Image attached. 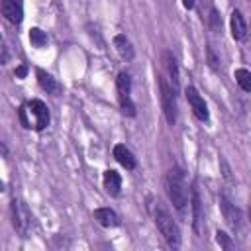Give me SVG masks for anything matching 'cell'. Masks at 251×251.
Segmentation results:
<instances>
[{
	"mask_svg": "<svg viewBox=\"0 0 251 251\" xmlns=\"http://www.w3.org/2000/svg\"><path fill=\"white\" fill-rule=\"evenodd\" d=\"M18 118L25 129H33V131H43L51 122L49 108L45 106V102H41L37 98L24 102L18 110Z\"/></svg>",
	"mask_w": 251,
	"mask_h": 251,
	"instance_id": "1",
	"label": "cell"
},
{
	"mask_svg": "<svg viewBox=\"0 0 251 251\" xmlns=\"http://www.w3.org/2000/svg\"><path fill=\"white\" fill-rule=\"evenodd\" d=\"M167 192H169V198H171L173 206L184 216L186 206H188V190H186L184 173L178 167H173L167 173Z\"/></svg>",
	"mask_w": 251,
	"mask_h": 251,
	"instance_id": "2",
	"label": "cell"
},
{
	"mask_svg": "<svg viewBox=\"0 0 251 251\" xmlns=\"http://www.w3.org/2000/svg\"><path fill=\"white\" fill-rule=\"evenodd\" d=\"M153 216H155V226H157V229L161 231V235H163V239L167 241V245H169L171 249H178V247H180V231H178L176 222H175L173 216L169 214V210H167L163 204L157 202Z\"/></svg>",
	"mask_w": 251,
	"mask_h": 251,
	"instance_id": "3",
	"label": "cell"
},
{
	"mask_svg": "<svg viewBox=\"0 0 251 251\" xmlns=\"http://www.w3.org/2000/svg\"><path fill=\"white\" fill-rule=\"evenodd\" d=\"M159 90H161V106H163V114L169 122V126L176 124V116H178V106H176V92L173 90V86L169 84V80L159 75Z\"/></svg>",
	"mask_w": 251,
	"mask_h": 251,
	"instance_id": "4",
	"label": "cell"
},
{
	"mask_svg": "<svg viewBox=\"0 0 251 251\" xmlns=\"http://www.w3.org/2000/svg\"><path fill=\"white\" fill-rule=\"evenodd\" d=\"M116 90H118V102H120V110L124 116L127 118H133L135 116V104L129 96L131 92V78H129V73L122 71L116 78Z\"/></svg>",
	"mask_w": 251,
	"mask_h": 251,
	"instance_id": "5",
	"label": "cell"
},
{
	"mask_svg": "<svg viewBox=\"0 0 251 251\" xmlns=\"http://www.w3.org/2000/svg\"><path fill=\"white\" fill-rule=\"evenodd\" d=\"M10 214H12V226L20 235H27L29 226H31V212L22 200H12L10 202Z\"/></svg>",
	"mask_w": 251,
	"mask_h": 251,
	"instance_id": "6",
	"label": "cell"
},
{
	"mask_svg": "<svg viewBox=\"0 0 251 251\" xmlns=\"http://www.w3.org/2000/svg\"><path fill=\"white\" fill-rule=\"evenodd\" d=\"M190 206H192V229L198 237H202L206 226H204V214H202V200H200V190L198 182H192L190 188Z\"/></svg>",
	"mask_w": 251,
	"mask_h": 251,
	"instance_id": "7",
	"label": "cell"
},
{
	"mask_svg": "<svg viewBox=\"0 0 251 251\" xmlns=\"http://www.w3.org/2000/svg\"><path fill=\"white\" fill-rule=\"evenodd\" d=\"M184 96L188 100V106L192 110V114L200 120V122H208L210 120V112H208V106L204 102V98L200 96V92L194 88V86H186L184 88Z\"/></svg>",
	"mask_w": 251,
	"mask_h": 251,
	"instance_id": "8",
	"label": "cell"
},
{
	"mask_svg": "<svg viewBox=\"0 0 251 251\" xmlns=\"http://www.w3.org/2000/svg\"><path fill=\"white\" fill-rule=\"evenodd\" d=\"M220 208H222V214H224L227 226H229L233 231H239V229H241V212H239L224 194H220Z\"/></svg>",
	"mask_w": 251,
	"mask_h": 251,
	"instance_id": "9",
	"label": "cell"
},
{
	"mask_svg": "<svg viewBox=\"0 0 251 251\" xmlns=\"http://www.w3.org/2000/svg\"><path fill=\"white\" fill-rule=\"evenodd\" d=\"M0 12L10 24H22L24 8L20 0H0Z\"/></svg>",
	"mask_w": 251,
	"mask_h": 251,
	"instance_id": "10",
	"label": "cell"
},
{
	"mask_svg": "<svg viewBox=\"0 0 251 251\" xmlns=\"http://www.w3.org/2000/svg\"><path fill=\"white\" fill-rule=\"evenodd\" d=\"M163 63H165V69H167V75H169V84L173 86V90L178 94L180 90V75H178V65H176V59L173 57L171 51H165L163 53Z\"/></svg>",
	"mask_w": 251,
	"mask_h": 251,
	"instance_id": "11",
	"label": "cell"
},
{
	"mask_svg": "<svg viewBox=\"0 0 251 251\" xmlns=\"http://www.w3.org/2000/svg\"><path fill=\"white\" fill-rule=\"evenodd\" d=\"M229 29H231V37L235 41H245L247 37V24H245V18L239 10H233L231 16H229Z\"/></svg>",
	"mask_w": 251,
	"mask_h": 251,
	"instance_id": "12",
	"label": "cell"
},
{
	"mask_svg": "<svg viewBox=\"0 0 251 251\" xmlns=\"http://www.w3.org/2000/svg\"><path fill=\"white\" fill-rule=\"evenodd\" d=\"M114 159L126 169V171H133L135 169V165H137V161H135V157H133V153L124 145V143H118V145H114Z\"/></svg>",
	"mask_w": 251,
	"mask_h": 251,
	"instance_id": "13",
	"label": "cell"
},
{
	"mask_svg": "<svg viewBox=\"0 0 251 251\" xmlns=\"http://www.w3.org/2000/svg\"><path fill=\"white\" fill-rule=\"evenodd\" d=\"M35 76H37V82H39V86L47 92V94H53V96H57V94H61V84L47 73V71H43V69H37L35 71Z\"/></svg>",
	"mask_w": 251,
	"mask_h": 251,
	"instance_id": "14",
	"label": "cell"
},
{
	"mask_svg": "<svg viewBox=\"0 0 251 251\" xmlns=\"http://www.w3.org/2000/svg\"><path fill=\"white\" fill-rule=\"evenodd\" d=\"M104 188L110 196H120V190H122V176L118 171L114 169H108L104 171Z\"/></svg>",
	"mask_w": 251,
	"mask_h": 251,
	"instance_id": "15",
	"label": "cell"
},
{
	"mask_svg": "<svg viewBox=\"0 0 251 251\" xmlns=\"http://www.w3.org/2000/svg\"><path fill=\"white\" fill-rule=\"evenodd\" d=\"M94 220L102 226V227H116L120 226V218L114 210L110 208H96L94 210Z\"/></svg>",
	"mask_w": 251,
	"mask_h": 251,
	"instance_id": "16",
	"label": "cell"
},
{
	"mask_svg": "<svg viewBox=\"0 0 251 251\" xmlns=\"http://www.w3.org/2000/svg\"><path fill=\"white\" fill-rule=\"evenodd\" d=\"M114 47H116L118 55H120L124 61H131V59L135 57V51H133V47H131V41H129L124 33H118V35L114 37Z\"/></svg>",
	"mask_w": 251,
	"mask_h": 251,
	"instance_id": "17",
	"label": "cell"
},
{
	"mask_svg": "<svg viewBox=\"0 0 251 251\" xmlns=\"http://www.w3.org/2000/svg\"><path fill=\"white\" fill-rule=\"evenodd\" d=\"M235 82L243 92H251V73L247 69H237L235 71Z\"/></svg>",
	"mask_w": 251,
	"mask_h": 251,
	"instance_id": "18",
	"label": "cell"
},
{
	"mask_svg": "<svg viewBox=\"0 0 251 251\" xmlns=\"http://www.w3.org/2000/svg\"><path fill=\"white\" fill-rule=\"evenodd\" d=\"M29 41L33 47H45L47 45V33L39 27H31L29 29Z\"/></svg>",
	"mask_w": 251,
	"mask_h": 251,
	"instance_id": "19",
	"label": "cell"
},
{
	"mask_svg": "<svg viewBox=\"0 0 251 251\" xmlns=\"http://www.w3.org/2000/svg\"><path fill=\"white\" fill-rule=\"evenodd\" d=\"M216 241H218V245L222 247V249H226V251H229V249H233V241L229 239V235L226 233V231H216Z\"/></svg>",
	"mask_w": 251,
	"mask_h": 251,
	"instance_id": "20",
	"label": "cell"
},
{
	"mask_svg": "<svg viewBox=\"0 0 251 251\" xmlns=\"http://www.w3.org/2000/svg\"><path fill=\"white\" fill-rule=\"evenodd\" d=\"M206 59H208V65H210L214 71H218V69H220V57L216 55V51H214V47H212V45H208V47H206Z\"/></svg>",
	"mask_w": 251,
	"mask_h": 251,
	"instance_id": "21",
	"label": "cell"
},
{
	"mask_svg": "<svg viewBox=\"0 0 251 251\" xmlns=\"http://www.w3.org/2000/svg\"><path fill=\"white\" fill-rule=\"evenodd\" d=\"M208 20H210V25H212V29H214V31H220V29H222V18H220V14H218V10H216V8H212V10H210Z\"/></svg>",
	"mask_w": 251,
	"mask_h": 251,
	"instance_id": "22",
	"label": "cell"
},
{
	"mask_svg": "<svg viewBox=\"0 0 251 251\" xmlns=\"http://www.w3.org/2000/svg\"><path fill=\"white\" fill-rule=\"evenodd\" d=\"M14 75H16V78H25V75H27V65H20V67H16V71H14Z\"/></svg>",
	"mask_w": 251,
	"mask_h": 251,
	"instance_id": "23",
	"label": "cell"
},
{
	"mask_svg": "<svg viewBox=\"0 0 251 251\" xmlns=\"http://www.w3.org/2000/svg\"><path fill=\"white\" fill-rule=\"evenodd\" d=\"M182 6H184L186 10H192V8H194V0H182Z\"/></svg>",
	"mask_w": 251,
	"mask_h": 251,
	"instance_id": "24",
	"label": "cell"
},
{
	"mask_svg": "<svg viewBox=\"0 0 251 251\" xmlns=\"http://www.w3.org/2000/svg\"><path fill=\"white\" fill-rule=\"evenodd\" d=\"M0 153H2V155H8V149H6V145H4L2 141H0Z\"/></svg>",
	"mask_w": 251,
	"mask_h": 251,
	"instance_id": "25",
	"label": "cell"
},
{
	"mask_svg": "<svg viewBox=\"0 0 251 251\" xmlns=\"http://www.w3.org/2000/svg\"><path fill=\"white\" fill-rule=\"evenodd\" d=\"M2 190H4V182L0 180V192H2Z\"/></svg>",
	"mask_w": 251,
	"mask_h": 251,
	"instance_id": "26",
	"label": "cell"
},
{
	"mask_svg": "<svg viewBox=\"0 0 251 251\" xmlns=\"http://www.w3.org/2000/svg\"><path fill=\"white\" fill-rule=\"evenodd\" d=\"M0 37H2V35H0Z\"/></svg>",
	"mask_w": 251,
	"mask_h": 251,
	"instance_id": "27",
	"label": "cell"
}]
</instances>
